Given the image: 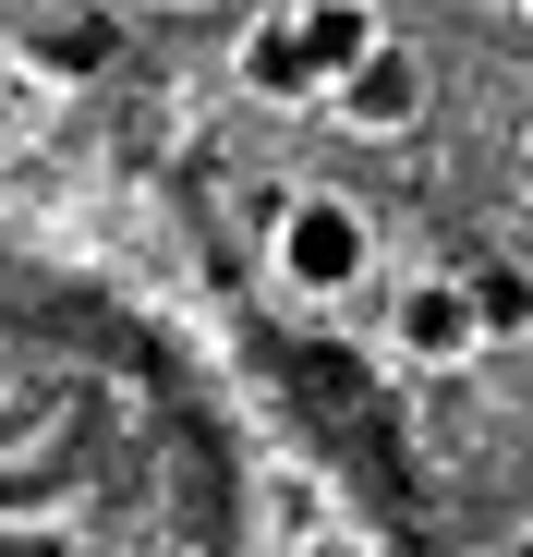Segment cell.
I'll return each mask as SVG.
<instances>
[{"label": "cell", "mask_w": 533, "mask_h": 557, "mask_svg": "<svg viewBox=\"0 0 533 557\" xmlns=\"http://www.w3.org/2000/svg\"><path fill=\"white\" fill-rule=\"evenodd\" d=\"M266 255H280V278L303 304H339L351 278L376 267V219L351 195H280V219H266Z\"/></svg>", "instance_id": "cell-1"}, {"label": "cell", "mask_w": 533, "mask_h": 557, "mask_svg": "<svg viewBox=\"0 0 533 557\" xmlns=\"http://www.w3.org/2000/svg\"><path fill=\"white\" fill-rule=\"evenodd\" d=\"M388 351H400V363H424V376H461V363L485 351L473 278H449V267H412L400 292H388Z\"/></svg>", "instance_id": "cell-2"}, {"label": "cell", "mask_w": 533, "mask_h": 557, "mask_svg": "<svg viewBox=\"0 0 533 557\" xmlns=\"http://www.w3.org/2000/svg\"><path fill=\"white\" fill-rule=\"evenodd\" d=\"M327 110H339L351 134H412V122L436 110V73H424V49H412V37H388V49H376L364 73H351Z\"/></svg>", "instance_id": "cell-3"}, {"label": "cell", "mask_w": 533, "mask_h": 557, "mask_svg": "<svg viewBox=\"0 0 533 557\" xmlns=\"http://www.w3.org/2000/svg\"><path fill=\"white\" fill-rule=\"evenodd\" d=\"M231 73H243V98H266V110H315V98H327V73H315V49H303V25H292V0L243 25Z\"/></svg>", "instance_id": "cell-4"}, {"label": "cell", "mask_w": 533, "mask_h": 557, "mask_svg": "<svg viewBox=\"0 0 533 557\" xmlns=\"http://www.w3.org/2000/svg\"><path fill=\"white\" fill-rule=\"evenodd\" d=\"M292 25H303V49L327 73V98H339V85L388 49V0H292Z\"/></svg>", "instance_id": "cell-5"}, {"label": "cell", "mask_w": 533, "mask_h": 557, "mask_svg": "<svg viewBox=\"0 0 533 557\" xmlns=\"http://www.w3.org/2000/svg\"><path fill=\"white\" fill-rule=\"evenodd\" d=\"M473 315H485V351L521 339V327H533V278H521V267H473Z\"/></svg>", "instance_id": "cell-6"}, {"label": "cell", "mask_w": 533, "mask_h": 557, "mask_svg": "<svg viewBox=\"0 0 533 557\" xmlns=\"http://www.w3.org/2000/svg\"><path fill=\"white\" fill-rule=\"evenodd\" d=\"M303 557H364V545H303Z\"/></svg>", "instance_id": "cell-7"}, {"label": "cell", "mask_w": 533, "mask_h": 557, "mask_svg": "<svg viewBox=\"0 0 533 557\" xmlns=\"http://www.w3.org/2000/svg\"><path fill=\"white\" fill-rule=\"evenodd\" d=\"M521 195H533V146H521Z\"/></svg>", "instance_id": "cell-8"}, {"label": "cell", "mask_w": 533, "mask_h": 557, "mask_svg": "<svg viewBox=\"0 0 533 557\" xmlns=\"http://www.w3.org/2000/svg\"><path fill=\"white\" fill-rule=\"evenodd\" d=\"M521 13H533V0H521Z\"/></svg>", "instance_id": "cell-9"}]
</instances>
